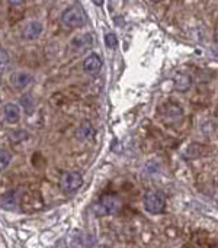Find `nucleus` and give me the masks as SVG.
I'll list each match as a JSON object with an SVG mask.
<instances>
[{"label": "nucleus", "instance_id": "nucleus-1", "mask_svg": "<svg viewBox=\"0 0 218 248\" xmlns=\"http://www.w3.org/2000/svg\"><path fill=\"white\" fill-rule=\"evenodd\" d=\"M122 209V201L117 195H103L93 205V211L98 217L115 215Z\"/></svg>", "mask_w": 218, "mask_h": 248}, {"label": "nucleus", "instance_id": "nucleus-2", "mask_svg": "<svg viewBox=\"0 0 218 248\" xmlns=\"http://www.w3.org/2000/svg\"><path fill=\"white\" fill-rule=\"evenodd\" d=\"M144 208L153 215L163 214L166 209V195L162 190H150L144 198Z\"/></svg>", "mask_w": 218, "mask_h": 248}, {"label": "nucleus", "instance_id": "nucleus-3", "mask_svg": "<svg viewBox=\"0 0 218 248\" xmlns=\"http://www.w3.org/2000/svg\"><path fill=\"white\" fill-rule=\"evenodd\" d=\"M86 20V13L80 4H73L67 7L61 15V22L68 28H80Z\"/></svg>", "mask_w": 218, "mask_h": 248}, {"label": "nucleus", "instance_id": "nucleus-4", "mask_svg": "<svg viewBox=\"0 0 218 248\" xmlns=\"http://www.w3.org/2000/svg\"><path fill=\"white\" fill-rule=\"evenodd\" d=\"M83 185V176L79 173V171H67L63 174L61 177V182H60V186H61V190L67 195H71V193H76Z\"/></svg>", "mask_w": 218, "mask_h": 248}, {"label": "nucleus", "instance_id": "nucleus-5", "mask_svg": "<svg viewBox=\"0 0 218 248\" xmlns=\"http://www.w3.org/2000/svg\"><path fill=\"white\" fill-rule=\"evenodd\" d=\"M44 32V25L39 20H31L23 28V38L26 41H35L38 39Z\"/></svg>", "mask_w": 218, "mask_h": 248}, {"label": "nucleus", "instance_id": "nucleus-6", "mask_svg": "<svg viewBox=\"0 0 218 248\" xmlns=\"http://www.w3.org/2000/svg\"><path fill=\"white\" fill-rule=\"evenodd\" d=\"M101 68H102V60H101V57H99L98 54H90V55L84 60V62H83V70H84V73H87V74H90V76L98 74V73L101 71Z\"/></svg>", "mask_w": 218, "mask_h": 248}, {"label": "nucleus", "instance_id": "nucleus-7", "mask_svg": "<svg viewBox=\"0 0 218 248\" xmlns=\"http://www.w3.org/2000/svg\"><path fill=\"white\" fill-rule=\"evenodd\" d=\"M10 83L15 89H25L32 83V74L26 71H16L10 76Z\"/></svg>", "mask_w": 218, "mask_h": 248}, {"label": "nucleus", "instance_id": "nucleus-8", "mask_svg": "<svg viewBox=\"0 0 218 248\" xmlns=\"http://www.w3.org/2000/svg\"><path fill=\"white\" fill-rule=\"evenodd\" d=\"M20 106L16 103H6L3 108V116L7 124H16L20 119Z\"/></svg>", "mask_w": 218, "mask_h": 248}, {"label": "nucleus", "instance_id": "nucleus-9", "mask_svg": "<svg viewBox=\"0 0 218 248\" xmlns=\"http://www.w3.org/2000/svg\"><path fill=\"white\" fill-rule=\"evenodd\" d=\"M93 135H95V129H93V126L90 125V122H83L82 125H80V128L77 129V138L80 140V141H87V140H90V138H93Z\"/></svg>", "mask_w": 218, "mask_h": 248}, {"label": "nucleus", "instance_id": "nucleus-10", "mask_svg": "<svg viewBox=\"0 0 218 248\" xmlns=\"http://www.w3.org/2000/svg\"><path fill=\"white\" fill-rule=\"evenodd\" d=\"M10 161H12L10 153L9 151H4V150H0V173L4 171L9 167Z\"/></svg>", "mask_w": 218, "mask_h": 248}, {"label": "nucleus", "instance_id": "nucleus-11", "mask_svg": "<svg viewBox=\"0 0 218 248\" xmlns=\"http://www.w3.org/2000/svg\"><path fill=\"white\" fill-rule=\"evenodd\" d=\"M105 44H106L108 48H115V46L118 45V38H117V35L112 33V32L106 33V35H105Z\"/></svg>", "mask_w": 218, "mask_h": 248}, {"label": "nucleus", "instance_id": "nucleus-12", "mask_svg": "<svg viewBox=\"0 0 218 248\" xmlns=\"http://www.w3.org/2000/svg\"><path fill=\"white\" fill-rule=\"evenodd\" d=\"M7 54L4 52V49H0V70H4L7 67Z\"/></svg>", "mask_w": 218, "mask_h": 248}]
</instances>
